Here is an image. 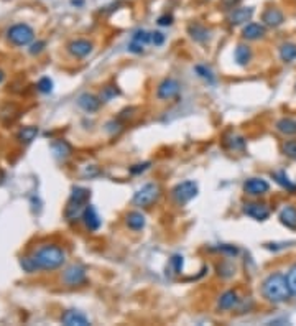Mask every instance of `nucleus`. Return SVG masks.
Wrapping results in <instances>:
<instances>
[{"instance_id":"nucleus-16","label":"nucleus","mask_w":296,"mask_h":326,"mask_svg":"<svg viewBox=\"0 0 296 326\" xmlns=\"http://www.w3.org/2000/svg\"><path fill=\"white\" fill-rule=\"evenodd\" d=\"M77 104H79V107L86 110V112H96V110L101 107V101L93 94H81L79 99H77Z\"/></svg>"},{"instance_id":"nucleus-38","label":"nucleus","mask_w":296,"mask_h":326,"mask_svg":"<svg viewBox=\"0 0 296 326\" xmlns=\"http://www.w3.org/2000/svg\"><path fill=\"white\" fill-rule=\"evenodd\" d=\"M148 166H150V163H143V165H135L133 168H130L132 173H140V171H145Z\"/></svg>"},{"instance_id":"nucleus-20","label":"nucleus","mask_w":296,"mask_h":326,"mask_svg":"<svg viewBox=\"0 0 296 326\" xmlns=\"http://www.w3.org/2000/svg\"><path fill=\"white\" fill-rule=\"evenodd\" d=\"M125 219H127V226H129L130 229H133V231H142V229L145 227V216L138 211L129 213Z\"/></svg>"},{"instance_id":"nucleus-21","label":"nucleus","mask_w":296,"mask_h":326,"mask_svg":"<svg viewBox=\"0 0 296 326\" xmlns=\"http://www.w3.org/2000/svg\"><path fill=\"white\" fill-rule=\"evenodd\" d=\"M234 56H235L237 65L247 66V65L250 63V60H252V50H250L249 46H245V45H239V46L235 48Z\"/></svg>"},{"instance_id":"nucleus-12","label":"nucleus","mask_w":296,"mask_h":326,"mask_svg":"<svg viewBox=\"0 0 296 326\" xmlns=\"http://www.w3.org/2000/svg\"><path fill=\"white\" fill-rule=\"evenodd\" d=\"M61 321L66 326H87V324H91L87 316L82 315L81 311H76V310H68L66 313L61 316Z\"/></svg>"},{"instance_id":"nucleus-6","label":"nucleus","mask_w":296,"mask_h":326,"mask_svg":"<svg viewBox=\"0 0 296 326\" xmlns=\"http://www.w3.org/2000/svg\"><path fill=\"white\" fill-rule=\"evenodd\" d=\"M180 94V82L176 79H171V78H166L160 82L158 86V91H157V96L158 99L161 101H170L173 98Z\"/></svg>"},{"instance_id":"nucleus-1","label":"nucleus","mask_w":296,"mask_h":326,"mask_svg":"<svg viewBox=\"0 0 296 326\" xmlns=\"http://www.w3.org/2000/svg\"><path fill=\"white\" fill-rule=\"evenodd\" d=\"M66 260V252L63 251L60 246L56 244H45L40 246L38 249L30 255H25L20 260V265L28 274H33L37 270H54L61 267Z\"/></svg>"},{"instance_id":"nucleus-7","label":"nucleus","mask_w":296,"mask_h":326,"mask_svg":"<svg viewBox=\"0 0 296 326\" xmlns=\"http://www.w3.org/2000/svg\"><path fill=\"white\" fill-rule=\"evenodd\" d=\"M63 282L69 287L81 285V283L86 282V269L82 265H71L63 274Z\"/></svg>"},{"instance_id":"nucleus-5","label":"nucleus","mask_w":296,"mask_h":326,"mask_svg":"<svg viewBox=\"0 0 296 326\" xmlns=\"http://www.w3.org/2000/svg\"><path fill=\"white\" fill-rule=\"evenodd\" d=\"M171 195L178 204H186L197 195V185L194 182H183L174 186Z\"/></svg>"},{"instance_id":"nucleus-23","label":"nucleus","mask_w":296,"mask_h":326,"mask_svg":"<svg viewBox=\"0 0 296 326\" xmlns=\"http://www.w3.org/2000/svg\"><path fill=\"white\" fill-rule=\"evenodd\" d=\"M188 32L191 35V38L196 41H206L209 38V30L199 23H191L188 26Z\"/></svg>"},{"instance_id":"nucleus-34","label":"nucleus","mask_w":296,"mask_h":326,"mask_svg":"<svg viewBox=\"0 0 296 326\" xmlns=\"http://www.w3.org/2000/svg\"><path fill=\"white\" fill-rule=\"evenodd\" d=\"M38 91L40 93H43V94H48V93H51V89H53V81L49 79V78H43V79H40L38 81Z\"/></svg>"},{"instance_id":"nucleus-3","label":"nucleus","mask_w":296,"mask_h":326,"mask_svg":"<svg viewBox=\"0 0 296 326\" xmlns=\"http://www.w3.org/2000/svg\"><path fill=\"white\" fill-rule=\"evenodd\" d=\"M160 198V186L157 183H146L145 186H142L135 195H133V204L135 206H142V208H148L152 206L155 201Z\"/></svg>"},{"instance_id":"nucleus-35","label":"nucleus","mask_w":296,"mask_h":326,"mask_svg":"<svg viewBox=\"0 0 296 326\" xmlns=\"http://www.w3.org/2000/svg\"><path fill=\"white\" fill-rule=\"evenodd\" d=\"M163 43H165V35L160 32H152V45L161 46Z\"/></svg>"},{"instance_id":"nucleus-24","label":"nucleus","mask_w":296,"mask_h":326,"mask_svg":"<svg viewBox=\"0 0 296 326\" xmlns=\"http://www.w3.org/2000/svg\"><path fill=\"white\" fill-rule=\"evenodd\" d=\"M38 135V127L35 126H28V127H23L22 130L17 134V138L22 143H32L35 140V137Z\"/></svg>"},{"instance_id":"nucleus-9","label":"nucleus","mask_w":296,"mask_h":326,"mask_svg":"<svg viewBox=\"0 0 296 326\" xmlns=\"http://www.w3.org/2000/svg\"><path fill=\"white\" fill-rule=\"evenodd\" d=\"M244 190L247 195L250 196H260V195H265V193L270 190V185L262 178H250L245 182Z\"/></svg>"},{"instance_id":"nucleus-36","label":"nucleus","mask_w":296,"mask_h":326,"mask_svg":"<svg viewBox=\"0 0 296 326\" xmlns=\"http://www.w3.org/2000/svg\"><path fill=\"white\" fill-rule=\"evenodd\" d=\"M239 4V0H221V5L224 7L225 10H230Z\"/></svg>"},{"instance_id":"nucleus-8","label":"nucleus","mask_w":296,"mask_h":326,"mask_svg":"<svg viewBox=\"0 0 296 326\" xmlns=\"http://www.w3.org/2000/svg\"><path fill=\"white\" fill-rule=\"evenodd\" d=\"M244 213L249 218L255 219V221H265L270 216V210L269 206L263 203H247L244 208Z\"/></svg>"},{"instance_id":"nucleus-32","label":"nucleus","mask_w":296,"mask_h":326,"mask_svg":"<svg viewBox=\"0 0 296 326\" xmlns=\"http://www.w3.org/2000/svg\"><path fill=\"white\" fill-rule=\"evenodd\" d=\"M194 69H196V73L199 74L202 79H206V81H209V82H214V74H213V71H211L209 68H206V66H201V65H197Z\"/></svg>"},{"instance_id":"nucleus-15","label":"nucleus","mask_w":296,"mask_h":326,"mask_svg":"<svg viewBox=\"0 0 296 326\" xmlns=\"http://www.w3.org/2000/svg\"><path fill=\"white\" fill-rule=\"evenodd\" d=\"M237 303H239V295H237V292H235V290H227V292L221 295L219 302H217V308L227 311V310L234 308Z\"/></svg>"},{"instance_id":"nucleus-41","label":"nucleus","mask_w":296,"mask_h":326,"mask_svg":"<svg viewBox=\"0 0 296 326\" xmlns=\"http://www.w3.org/2000/svg\"><path fill=\"white\" fill-rule=\"evenodd\" d=\"M2 81H4V71L0 69V82H2Z\"/></svg>"},{"instance_id":"nucleus-39","label":"nucleus","mask_w":296,"mask_h":326,"mask_svg":"<svg viewBox=\"0 0 296 326\" xmlns=\"http://www.w3.org/2000/svg\"><path fill=\"white\" fill-rule=\"evenodd\" d=\"M43 46H45V43H43V41H40V43H35V45L32 46L30 53H32V54H35V53H40L41 50H43Z\"/></svg>"},{"instance_id":"nucleus-31","label":"nucleus","mask_w":296,"mask_h":326,"mask_svg":"<svg viewBox=\"0 0 296 326\" xmlns=\"http://www.w3.org/2000/svg\"><path fill=\"white\" fill-rule=\"evenodd\" d=\"M286 282H288V287H290L291 295L296 297V265H293L290 269V272L286 275Z\"/></svg>"},{"instance_id":"nucleus-17","label":"nucleus","mask_w":296,"mask_h":326,"mask_svg":"<svg viewBox=\"0 0 296 326\" xmlns=\"http://www.w3.org/2000/svg\"><path fill=\"white\" fill-rule=\"evenodd\" d=\"M262 20H263V23L269 26H280L283 23L285 17H283V13H281V10H278V9H267L263 12Z\"/></svg>"},{"instance_id":"nucleus-14","label":"nucleus","mask_w":296,"mask_h":326,"mask_svg":"<svg viewBox=\"0 0 296 326\" xmlns=\"http://www.w3.org/2000/svg\"><path fill=\"white\" fill-rule=\"evenodd\" d=\"M252 15H253V9H252V7H247V9H235L229 15V23L230 25L247 23L252 18Z\"/></svg>"},{"instance_id":"nucleus-10","label":"nucleus","mask_w":296,"mask_h":326,"mask_svg":"<svg viewBox=\"0 0 296 326\" xmlns=\"http://www.w3.org/2000/svg\"><path fill=\"white\" fill-rule=\"evenodd\" d=\"M152 43V32H145V30H138L135 35L132 37V41L129 45V50L132 53H142L143 48Z\"/></svg>"},{"instance_id":"nucleus-22","label":"nucleus","mask_w":296,"mask_h":326,"mask_svg":"<svg viewBox=\"0 0 296 326\" xmlns=\"http://www.w3.org/2000/svg\"><path fill=\"white\" fill-rule=\"evenodd\" d=\"M277 130L283 135H294L296 134V121L290 117H283L277 122Z\"/></svg>"},{"instance_id":"nucleus-33","label":"nucleus","mask_w":296,"mask_h":326,"mask_svg":"<svg viewBox=\"0 0 296 326\" xmlns=\"http://www.w3.org/2000/svg\"><path fill=\"white\" fill-rule=\"evenodd\" d=\"M283 152L286 157L291 158V160H296V140H286L283 143Z\"/></svg>"},{"instance_id":"nucleus-25","label":"nucleus","mask_w":296,"mask_h":326,"mask_svg":"<svg viewBox=\"0 0 296 326\" xmlns=\"http://www.w3.org/2000/svg\"><path fill=\"white\" fill-rule=\"evenodd\" d=\"M280 58L285 61V63H291L296 60V45L293 43H285L280 48Z\"/></svg>"},{"instance_id":"nucleus-27","label":"nucleus","mask_w":296,"mask_h":326,"mask_svg":"<svg viewBox=\"0 0 296 326\" xmlns=\"http://www.w3.org/2000/svg\"><path fill=\"white\" fill-rule=\"evenodd\" d=\"M53 149V154L56 158H66L69 154H71V147H69V143L65 142V140H58L51 145Z\"/></svg>"},{"instance_id":"nucleus-13","label":"nucleus","mask_w":296,"mask_h":326,"mask_svg":"<svg viewBox=\"0 0 296 326\" xmlns=\"http://www.w3.org/2000/svg\"><path fill=\"white\" fill-rule=\"evenodd\" d=\"M82 219H84V224L89 229V231H97L99 227H101V218H99V214L96 211L94 206H86V210L82 213Z\"/></svg>"},{"instance_id":"nucleus-11","label":"nucleus","mask_w":296,"mask_h":326,"mask_svg":"<svg viewBox=\"0 0 296 326\" xmlns=\"http://www.w3.org/2000/svg\"><path fill=\"white\" fill-rule=\"evenodd\" d=\"M68 50H69V53L73 54V56L84 58V56H87L91 51H93V43L87 41V40H74V41L69 43Z\"/></svg>"},{"instance_id":"nucleus-37","label":"nucleus","mask_w":296,"mask_h":326,"mask_svg":"<svg viewBox=\"0 0 296 326\" xmlns=\"http://www.w3.org/2000/svg\"><path fill=\"white\" fill-rule=\"evenodd\" d=\"M158 23H160V25H163V26H166V25H171V23H173V17H171V15L160 17V18H158Z\"/></svg>"},{"instance_id":"nucleus-19","label":"nucleus","mask_w":296,"mask_h":326,"mask_svg":"<svg viewBox=\"0 0 296 326\" xmlns=\"http://www.w3.org/2000/svg\"><path fill=\"white\" fill-rule=\"evenodd\" d=\"M265 35V26L260 23H249L242 30V37L245 40H258Z\"/></svg>"},{"instance_id":"nucleus-4","label":"nucleus","mask_w":296,"mask_h":326,"mask_svg":"<svg viewBox=\"0 0 296 326\" xmlns=\"http://www.w3.org/2000/svg\"><path fill=\"white\" fill-rule=\"evenodd\" d=\"M7 37H9L10 43H13L15 46H25L28 43H32L35 33L26 23H17L10 26V30L7 32Z\"/></svg>"},{"instance_id":"nucleus-28","label":"nucleus","mask_w":296,"mask_h":326,"mask_svg":"<svg viewBox=\"0 0 296 326\" xmlns=\"http://www.w3.org/2000/svg\"><path fill=\"white\" fill-rule=\"evenodd\" d=\"M225 143L234 150H244L245 149V140L239 135H230L227 140H225Z\"/></svg>"},{"instance_id":"nucleus-40","label":"nucleus","mask_w":296,"mask_h":326,"mask_svg":"<svg viewBox=\"0 0 296 326\" xmlns=\"http://www.w3.org/2000/svg\"><path fill=\"white\" fill-rule=\"evenodd\" d=\"M4 178H5V175H4V171H2V170H0V183H2V182H4Z\"/></svg>"},{"instance_id":"nucleus-26","label":"nucleus","mask_w":296,"mask_h":326,"mask_svg":"<svg viewBox=\"0 0 296 326\" xmlns=\"http://www.w3.org/2000/svg\"><path fill=\"white\" fill-rule=\"evenodd\" d=\"M272 176H273L275 182L283 186V188H286L288 191H291V193L296 191V185H293L290 182V178H288V175L285 171H275V173H272Z\"/></svg>"},{"instance_id":"nucleus-2","label":"nucleus","mask_w":296,"mask_h":326,"mask_svg":"<svg viewBox=\"0 0 296 326\" xmlns=\"http://www.w3.org/2000/svg\"><path fill=\"white\" fill-rule=\"evenodd\" d=\"M262 293L272 303H283L291 297L290 287H288L286 277L283 274H272L263 282Z\"/></svg>"},{"instance_id":"nucleus-29","label":"nucleus","mask_w":296,"mask_h":326,"mask_svg":"<svg viewBox=\"0 0 296 326\" xmlns=\"http://www.w3.org/2000/svg\"><path fill=\"white\" fill-rule=\"evenodd\" d=\"M117 94H119L117 87H114V86H105V87L102 89L101 101H104V102H109V101H112V99H114Z\"/></svg>"},{"instance_id":"nucleus-18","label":"nucleus","mask_w":296,"mask_h":326,"mask_svg":"<svg viewBox=\"0 0 296 326\" xmlns=\"http://www.w3.org/2000/svg\"><path fill=\"white\" fill-rule=\"evenodd\" d=\"M280 221L283 226L290 227V229H296V208L291 204L285 206L283 210L280 211Z\"/></svg>"},{"instance_id":"nucleus-30","label":"nucleus","mask_w":296,"mask_h":326,"mask_svg":"<svg viewBox=\"0 0 296 326\" xmlns=\"http://www.w3.org/2000/svg\"><path fill=\"white\" fill-rule=\"evenodd\" d=\"M170 270H173V274H181L183 270V255H173L170 259Z\"/></svg>"}]
</instances>
